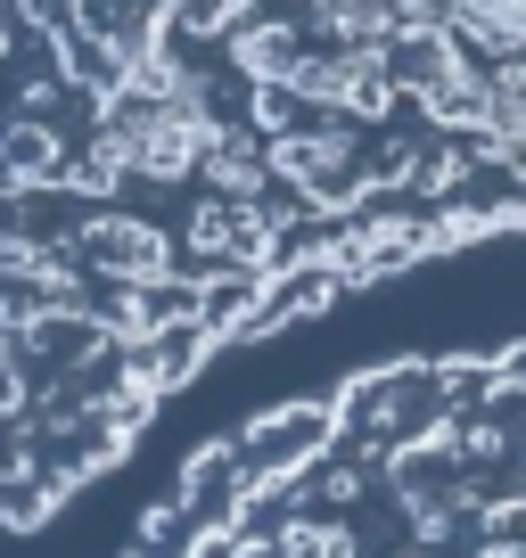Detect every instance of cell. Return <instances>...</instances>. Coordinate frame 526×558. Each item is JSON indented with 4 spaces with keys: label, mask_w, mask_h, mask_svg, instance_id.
<instances>
[{
    "label": "cell",
    "mask_w": 526,
    "mask_h": 558,
    "mask_svg": "<svg viewBox=\"0 0 526 558\" xmlns=\"http://www.w3.org/2000/svg\"><path fill=\"white\" fill-rule=\"evenodd\" d=\"M272 542H280V558H362V525L346 509H313V501H288Z\"/></svg>",
    "instance_id": "7a4b0ae2"
},
{
    "label": "cell",
    "mask_w": 526,
    "mask_h": 558,
    "mask_svg": "<svg viewBox=\"0 0 526 558\" xmlns=\"http://www.w3.org/2000/svg\"><path fill=\"white\" fill-rule=\"evenodd\" d=\"M230 558H280L272 525H255V534H247V525H230Z\"/></svg>",
    "instance_id": "3957f363"
},
{
    "label": "cell",
    "mask_w": 526,
    "mask_h": 558,
    "mask_svg": "<svg viewBox=\"0 0 526 558\" xmlns=\"http://www.w3.org/2000/svg\"><path fill=\"white\" fill-rule=\"evenodd\" d=\"M526 230V0H0L17 469L116 452L214 345Z\"/></svg>",
    "instance_id": "6da1fadb"
}]
</instances>
